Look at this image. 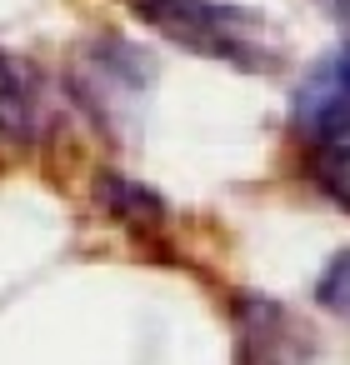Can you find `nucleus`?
<instances>
[{
    "instance_id": "6",
    "label": "nucleus",
    "mask_w": 350,
    "mask_h": 365,
    "mask_svg": "<svg viewBox=\"0 0 350 365\" xmlns=\"http://www.w3.org/2000/svg\"><path fill=\"white\" fill-rule=\"evenodd\" d=\"M96 200H101V210H110L125 225H155L165 215V205L155 200V190H145V185H135L125 175H101L96 180Z\"/></svg>"
},
{
    "instance_id": "3",
    "label": "nucleus",
    "mask_w": 350,
    "mask_h": 365,
    "mask_svg": "<svg viewBox=\"0 0 350 365\" xmlns=\"http://www.w3.org/2000/svg\"><path fill=\"white\" fill-rule=\"evenodd\" d=\"M310 350V335L295 325V315L265 295L235 300V365H300Z\"/></svg>"
},
{
    "instance_id": "9",
    "label": "nucleus",
    "mask_w": 350,
    "mask_h": 365,
    "mask_svg": "<svg viewBox=\"0 0 350 365\" xmlns=\"http://www.w3.org/2000/svg\"><path fill=\"white\" fill-rule=\"evenodd\" d=\"M315 6H320V11L345 31V36H350V0H315ZM345 51H350V46H345Z\"/></svg>"
},
{
    "instance_id": "5",
    "label": "nucleus",
    "mask_w": 350,
    "mask_h": 365,
    "mask_svg": "<svg viewBox=\"0 0 350 365\" xmlns=\"http://www.w3.org/2000/svg\"><path fill=\"white\" fill-rule=\"evenodd\" d=\"M295 125L315 150L350 145V51L305 76V86L295 91Z\"/></svg>"
},
{
    "instance_id": "7",
    "label": "nucleus",
    "mask_w": 350,
    "mask_h": 365,
    "mask_svg": "<svg viewBox=\"0 0 350 365\" xmlns=\"http://www.w3.org/2000/svg\"><path fill=\"white\" fill-rule=\"evenodd\" d=\"M320 305L330 310V315H340L345 325H350V250L345 255H335L330 265H325V275H320Z\"/></svg>"
},
{
    "instance_id": "4",
    "label": "nucleus",
    "mask_w": 350,
    "mask_h": 365,
    "mask_svg": "<svg viewBox=\"0 0 350 365\" xmlns=\"http://www.w3.org/2000/svg\"><path fill=\"white\" fill-rule=\"evenodd\" d=\"M51 91L41 81V71L0 46V145L16 150H36L51 135Z\"/></svg>"
},
{
    "instance_id": "1",
    "label": "nucleus",
    "mask_w": 350,
    "mask_h": 365,
    "mask_svg": "<svg viewBox=\"0 0 350 365\" xmlns=\"http://www.w3.org/2000/svg\"><path fill=\"white\" fill-rule=\"evenodd\" d=\"M125 6L150 31L185 46L190 56H205L235 71H270L280 61L275 31L260 16L225 6V0H125Z\"/></svg>"
},
{
    "instance_id": "8",
    "label": "nucleus",
    "mask_w": 350,
    "mask_h": 365,
    "mask_svg": "<svg viewBox=\"0 0 350 365\" xmlns=\"http://www.w3.org/2000/svg\"><path fill=\"white\" fill-rule=\"evenodd\" d=\"M315 170L325 180V190L350 210V145H330V150H315Z\"/></svg>"
},
{
    "instance_id": "2",
    "label": "nucleus",
    "mask_w": 350,
    "mask_h": 365,
    "mask_svg": "<svg viewBox=\"0 0 350 365\" xmlns=\"http://www.w3.org/2000/svg\"><path fill=\"white\" fill-rule=\"evenodd\" d=\"M145 86H150V61L115 36L86 41L71 66V91L96 120H120L145 96Z\"/></svg>"
}]
</instances>
